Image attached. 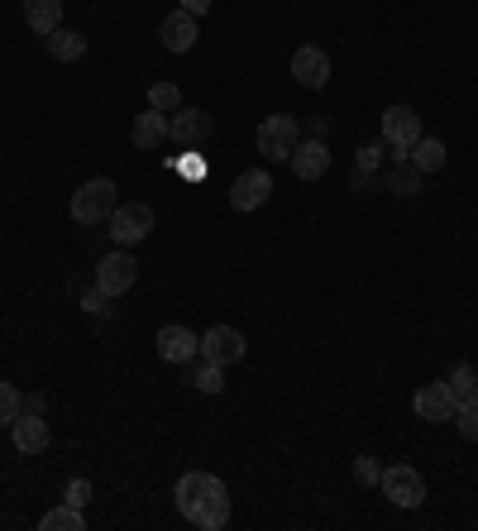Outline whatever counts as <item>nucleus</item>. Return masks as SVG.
I'll return each instance as SVG.
<instances>
[{
	"instance_id": "nucleus-3",
	"label": "nucleus",
	"mask_w": 478,
	"mask_h": 531,
	"mask_svg": "<svg viewBox=\"0 0 478 531\" xmlns=\"http://www.w3.org/2000/svg\"><path fill=\"white\" fill-rule=\"evenodd\" d=\"M254 144H259L263 158H292V149L302 144V125H297V115H268L254 134Z\"/></svg>"
},
{
	"instance_id": "nucleus-31",
	"label": "nucleus",
	"mask_w": 478,
	"mask_h": 531,
	"mask_svg": "<svg viewBox=\"0 0 478 531\" xmlns=\"http://www.w3.org/2000/svg\"><path fill=\"white\" fill-rule=\"evenodd\" d=\"M106 302H110V297H106V292H101V288H91V292H87V297H82V307H87V311H91V316H106V311H110V307H106Z\"/></svg>"
},
{
	"instance_id": "nucleus-9",
	"label": "nucleus",
	"mask_w": 478,
	"mask_h": 531,
	"mask_svg": "<svg viewBox=\"0 0 478 531\" xmlns=\"http://www.w3.org/2000/svg\"><path fill=\"white\" fill-rule=\"evenodd\" d=\"M268 197H273V177L263 173V168H249V173H239L230 182V206L235 211H259Z\"/></svg>"
},
{
	"instance_id": "nucleus-25",
	"label": "nucleus",
	"mask_w": 478,
	"mask_h": 531,
	"mask_svg": "<svg viewBox=\"0 0 478 531\" xmlns=\"http://www.w3.org/2000/svg\"><path fill=\"white\" fill-rule=\"evenodd\" d=\"M450 383V393H455V402H464V398H474L478 393V374H474V364H459L455 374L445 378Z\"/></svg>"
},
{
	"instance_id": "nucleus-2",
	"label": "nucleus",
	"mask_w": 478,
	"mask_h": 531,
	"mask_svg": "<svg viewBox=\"0 0 478 531\" xmlns=\"http://www.w3.org/2000/svg\"><path fill=\"white\" fill-rule=\"evenodd\" d=\"M115 206H120V201H115V182H110V177H91V182H82V187L72 192V221L101 225V221H110Z\"/></svg>"
},
{
	"instance_id": "nucleus-19",
	"label": "nucleus",
	"mask_w": 478,
	"mask_h": 531,
	"mask_svg": "<svg viewBox=\"0 0 478 531\" xmlns=\"http://www.w3.org/2000/svg\"><path fill=\"white\" fill-rule=\"evenodd\" d=\"M44 44H48V58H53V63H77V58H87V39H82L77 29H53Z\"/></svg>"
},
{
	"instance_id": "nucleus-8",
	"label": "nucleus",
	"mask_w": 478,
	"mask_h": 531,
	"mask_svg": "<svg viewBox=\"0 0 478 531\" xmlns=\"http://www.w3.org/2000/svg\"><path fill=\"white\" fill-rule=\"evenodd\" d=\"M412 407H416V417L421 421H455V393H450V383H421L416 388V398H412Z\"/></svg>"
},
{
	"instance_id": "nucleus-18",
	"label": "nucleus",
	"mask_w": 478,
	"mask_h": 531,
	"mask_svg": "<svg viewBox=\"0 0 478 531\" xmlns=\"http://www.w3.org/2000/svg\"><path fill=\"white\" fill-rule=\"evenodd\" d=\"M24 20L39 39H48L53 29H63V0H24Z\"/></svg>"
},
{
	"instance_id": "nucleus-29",
	"label": "nucleus",
	"mask_w": 478,
	"mask_h": 531,
	"mask_svg": "<svg viewBox=\"0 0 478 531\" xmlns=\"http://www.w3.org/2000/svg\"><path fill=\"white\" fill-rule=\"evenodd\" d=\"M63 503H72V508H87V503H91V484H87V479H72V484H67V493H63Z\"/></svg>"
},
{
	"instance_id": "nucleus-32",
	"label": "nucleus",
	"mask_w": 478,
	"mask_h": 531,
	"mask_svg": "<svg viewBox=\"0 0 478 531\" xmlns=\"http://www.w3.org/2000/svg\"><path fill=\"white\" fill-rule=\"evenodd\" d=\"M177 10H187V15H206V10H211V0H182Z\"/></svg>"
},
{
	"instance_id": "nucleus-10",
	"label": "nucleus",
	"mask_w": 478,
	"mask_h": 531,
	"mask_svg": "<svg viewBox=\"0 0 478 531\" xmlns=\"http://www.w3.org/2000/svg\"><path fill=\"white\" fill-rule=\"evenodd\" d=\"M201 359H211V364H239L244 359V335L235 326H211V331L201 335Z\"/></svg>"
},
{
	"instance_id": "nucleus-30",
	"label": "nucleus",
	"mask_w": 478,
	"mask_h": 531,
	"mask_svg": "<svg viewBox=\"0 0 478 531\" xmlns=\"http://www.w3.org/2000/svg\"><path fill=\"white\" fill-rule=\"evenodd\" d=\"M354 474H359V479H364L369 488L383 479V469H378V460H373V455H359V460H354Z\"/></svg>"
},
{
	"instance_id": "nucleus-15",
	"label": "nucleus",
	"mask_w": 478,
	"mask_h": 531,
	"mask_svg": "<svg viewBox=\"0 0 478 531\" xmlns=\"http://www.w3.org/2000/svg\"><path fill=\"white\" fill-rule=\"evenodd\" d=\"M287 163H292V173L302 177V182H316V177L330 168V149L316 139V134H311L306 144H297V149H292V158H287Z\"/></svg>"
},
{
	"instance_id": "nucleus-22",
	"label": "nucleus",
	"mask_w": 478,
	"mask_h": 531,
	"mask_svg": "<svg viewBox=\"0 0 478 531\" xmlns=\"http://www.w3.org/2000/svg\"><path fill=\"white\" fill-rule=\"evenodd\" d=\"M421 182H426V173H421L416 163H407V158H397V163L388 168V187L397 192V197H416Z\"/></svg>"
},
{
	"instance_id": "nucleus-1",
	"label": "nucleus",
	"mask_w": 478,
	"mask_h": 531,
	"mask_svg": "<svg viewBox=\"0 0 478 531\" xmlns=\"http://www.w3.org/2000/svg\"><path fill=\"white\" fill-rule=\"evenodd\" d=\"M173 498H177V512L187 522H196L201 531H220L230 522V493H225V484H220L216 474H201V469L182 474Z\"/></svg>"
},
{
	"instance_id": "nucleus-14",
	"label": "nucleus",
	"mask_w": 478,
	"mask_h": 531,
	"mask_svg": "<svg viewBox=\"0 0 478 531\" xmlns=\"http://www.w3.org/2000/svg\"><path fill=\"white\" fill-rule=\"evenodd\" d=\"M10 441L20 455H39V450H48V421L39 412H20L10 421Z\"/></svg>"
},
{
	"instance_id": "nucleus-6",
	"label": "nucleus",
	"mask_w": 478,
	"mask_h": 531,
	"mask_svg": "<svg viewBox=\"0 0 478 531\" xmlns=\"http://www.w3.org/2000/svg\"><path fill=\"white\" fill-rule=\"evenodd\" d=\"M378 488L388 493L397 508H421V503H426V479H421V469H412V465H392V469H383Z\"/></svg>"
},
{
	"instance_id": "nucleus-11",
	"label": "nucleus",
	"mask_w": 478,
	"mask_h": 531,
	"mask_svg": "<svg viewBox=\"0 0 478 531\" xmlns=\"http://www.w3.org/2000/svg\"><path fill=\"white\" fill-rule=\"evenodd\" d=\"M211 134H216V120L206 111H173V120H168V139H173V144H187V149H192V144H206Z\"/></svg>"
},
{
	"instance_id": "nucleus-27",
	"label": "nucleus",
	"mask_w": 478,
	"mask_h": 531,
	"mask_svg": "<svg viewBox=\"0 0 478 531\" xmlns=\"http://www.w3.org/2000/svg\"><path fill=\"white\" fill-rule=\"evenodd\" d=\"M149 106L153 111H177V106H182V91L173 87V82H158V87H149Z\"/></svg>"
},
{
	"instance_id": "nucleus-28",
	"label": "nucleus",
	"mask_w": 478,
	"mask_h": 531,
	"mask_svg": "<svg viewBox=\"0 0 478 531\" xmlns=\"http://www.w3.org/2000/svg\"><path fill=\"white\" fill-rule=\"evenodd\" d=\"M24 412V398L15 383H0V426H10V421Z\"/></svg>"
},
{
	"instance_id": "nucleus-16",
	"label": "nucleus",
	"mask_w": 478,
	"mask_h": 531,
	"mask_svg": "<svg viewBox=\"0 0 478 531\" xmlns=\"http://www.w3.org/2000/svg\"><path fill=\"white\" fill-rule=\"evenodd\" d=\"M158 39H163V48H168V53H187V48L196 44V15H187V10L163 15V24H158Z\"/></svg>"
},
{
	"instance_id": "nucleus-4",
	"label": "nucleus",
	"mask_w": 478,
	"mask_h": 531,
	"mask_svg": "<svg viewBox=\"0 0 478 531\" xmlns=\"http://www.w3.org/2000/svg\"><path fill=\"white\" fill-rule=\"evenodd\" d=\"M110 240L120 244V249H130V244L139 240H149V230H153V211L144 206V201H125V206H115L110 211Z\"/></svg>"
},
{
	"instance_id": "nucleus-13",
	"label": "nucleus",
	"mask_w": 478,
	"mask_h": 531,
	"mask_svg": "<svg viewBox=\"0 0 478 531\" xmlns=\"http://www.w3.org/2000/svg\"><path fill=\"white\" fill-rule=\"evenodd\" d=\"M158 354L168 364H192L196 354H201V335L187 331V326H163L158 331Z\"/></svg>"
},
{
	"instance_id": "nucleus-24",
	"label": "nucleus",
	"mask_w": 478,
	"mask_h": 531,
	"mask_svg": "<svg viewBox=\"0 0 478 531\" xmlns=\"http://www.w3.org/2000/svg\"><path fill=\"white\" fill-rule=\"evenodd\" d=\"M455 426H459V436H464V441H478V393L455 407Z\"/></svg>"
},
{
	"instance_id": "nucleus-20",
	"label": "nucleus",
	"mask_w": 478,
	"mask_h": 531,
	"mask_svg": "<svg viewBox=\"0 0 478 531\" xmlns=\"http://www.w3.org/2000/svg\"><path fill=\"white\" fill-rule=\"evenodd\" d=\"M407 163H416L421 173H440V168H445V144H440L435 134H421L412 149H407Z\"/></svg>"
},
{
	"instance_id": "nucleus-23",
	"label": "nucleus",
	"mask_w": 478,
	"mask_h": 531,
	"mask_svg": "<svg viewBox=\"0 0 478 531\" xmlns=\"http://www.w3.org/2000/svg\"><path fill=\"white\" fill-rule=\"evenodd\" d=\"M39 527H44V531H82V527H87V508H72V503H63V508H48Z\"/></svg>"
},
{
	"instance_id": "nucleus-21",
	"label": "nucleus",
	"mask_w": 478,
	"mask_h": 531,
	"mask_svg": "<svg viewBox=\"0 0 478 531\" xmlns=\"http://www.w3.org/2000/svg\"><path fill=\"white\" fill-rule=\"evenodd\" d=\"M383 154H388V144H364V149H359V168L349 173V187H354V192H364L373 182V173L383 168Z\"/></svg>"
},
{
	"instance_id": "nucleus-7",
	"label": "nucleus",
	"mask_w": 478,
	"mask_h": 531,
	"mask_svg": "<svg viewBox=\"0 0 478 531\" xmlns=\"http://www.w3.org/2000/svg\"><path fill=\"white\" fill-rule=\"evenodd\" d=\"M134 283H139V264H134L125 249H115V254H106L96 264V288L106 292V297H125Z\"/></svg>"
},
{
	"instance_id": "nucleus-26",
	"label": "nucleus",
	"mask_w": 478,
	"mask_h": 531,
	"mask_svg": "<svg viewBox=\"0 0 478 531\" xmlns=\"http://www.w3.org/2000/svg\"><path fill=\"white\" fill-rule=\"evenodd\" d=\"M201 393H220L225 388V364H211V359H201V369H196V378H192Z\"/></svg>"
},
{
	"instance_id": "nucleus-17",
	"label": "nucleus",
	"mask_w": 478,
	"mask_h": 531,
	"mask_svg": "<svg viewBox=\"0 0 478 531\" xmlns=\"http://www.w3.org/2000/svg\"><path fill=\"white\" fill-rule=\"evenodd\" d=\"M163 139H168V115L163 111H144V115H134V125H130V144L134 149H163Z\"/></svg>"
},
{
	"instance_id": "nucleus-12",
	"label": "nucleus",
	"mask_w": 478,
	"mask_h": 531,
	"mask_svg": "<svg viewBox=\"0 0 478 531\" xmlns=\"http://www.w3.org/2000/svg\"><path fill=\"white\" fill-rule=\"evenodd\" d=\"M292 77L302 82V87H311V91H321L330 82V58L321 53L316 44H302L297 53H292Z\"/></svg>"
},
{
	"instance_id": "nucleus-5",
	"label": "nucleus",
	"mask_w": 478,
	"mask_h": 531,
	"mask_svg": "<svg viewBox=\"0 0 478 531\" xmlns=\"http://www.w3.org/2000/svg\"><path fill=\"white\" fill-rule=\"evenodd\" d=\"M416 139H421V115L412 106H388L383 111V144L392 149V163L407 158V149H412Z\"/></svg>"
}]
</instances>
